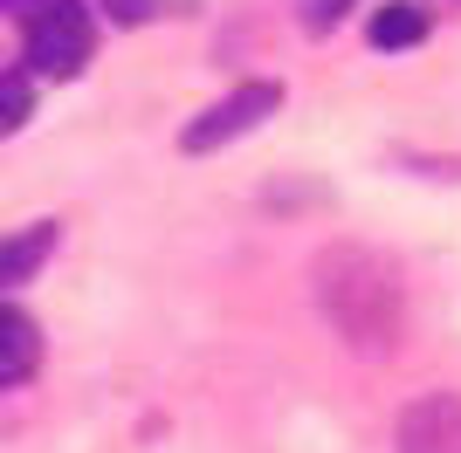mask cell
<instances>
[{
    "mask_svg": "<svg viewBox=\"0 0 461 453\" xmlns=\"http://www.w3.org/2000/svg\"><path fill=\"white\" fill-rule=\"evenodd\" d=\"M310 289H317V309L338 323V337L358 343V351H385L406 323V282L393 254L358 241H338L310 262Z\"/></svg>",
    "mask_w": 461,
    "mask_h": 453,
    "instance_id": "obj_1",
    "label": "cell"
},
{
    "mask_svg": "<svg viewBox=\"0 0 461 453\" xmlns=\"http://www.w3.org/2000/svg\"><path fill=\"white\" fill-rule=\"evenodd\" d=\"M21 35H28V62L41 76H77L90 62V14H83V0H28L21 7Z\"/></svg>",
    "mask_w": 461,
    "mask_h": 453,
    "instance_id": "obj_2",
    "label": "cell"
},
{
    "mask_svg": "<svg viewBox=\"0 0 461 453\" xmlns=\"http://www.w3.org/2000/svg\"><path fill=\"white\" fill-rule=\"evenodd\" d=\"M276 103H283L276 83H241L234 96H221L207 117H193L186 131H179V151H221V145H234V138L262 131V124L276 117Z\"/></svg>",
    "mask_w": 461,
    "mask_h": 453,
    "instance_id": "obj_3",
    "label": "cell"
},
{
    "mask_svg": "<svg viewBox=\"0 0 461 453\" xmlns=\"http://www.w3.org/2000/svg\"><path fill=\"white\" fill-rule=\"evenodd\" d=\"M400 453H461V392H427L400 413Z\"/></svg>",
    "mask_w": 461,
    "mask_h": 453,
    "instance_id": "obj_4",
    "label": "cell"
},
{
    "mask_svg": "<svg viewBox=\"0 0 461 453\" xmlns=\"http://www.w3.org/2000/svg\"><path fill=\"white\" fill-rule=\"evenodd\" d=\"M35 364H41V330L21 309H0V385H21Z\"/></svg>",
    "mask_w": 461,
    "mask_h": 453,
    "instance_id": "obj_5",
    "label": "cell"
},
{
    "mask_svg": "<svg viewBox=\"0 0 461 453\" xmlns=\"http://www.w3.org/2000/svg\"><path fill=\"white\" fill-rule=\"evenodd\" d=\"M49 247H56V226H21V234H7V241H0V289L28 282V275L49 262Z\"/></svg>",
    "mask_w": 461,
    "mask_h": 453,
    "instance_id": "obj_6",
    "label": "cell"
},
{
    "mask_svg": "<svg viewBox=\"0 0 461 453\" xmlns=\"http://www.w3.org/2000/svg\"><path fill=\"white\" fill-rule=\"evenodd\" d=\"M427 28H434V14L427 7H413V0H393V7H379L372 14V49H413V41H427Z\"/></svg>",
    "mask_w": 461,
    "mask_h": 453,
    "instance_id": "obj_7",
    "label": "cell"
},
{
    "mask_svg": "<svg viewBox=\"0 0 461 453\" xmlns=\"http://www.w3.org/2000/svg\"><path fill=\"white\" fill-rule=\"evenodd\" d=\"M28 117H35V90H28V76L0 69V138H14Z\"/></svg>",
    "mask_w": 461,
    "mask_h": 453,
    "instance_id": "obj_8",
    "label": "cell"
},
{
    "mask_svg": "<svg viewBox=\"0 0 461 453\" xmlns=\"http://www.w3.org/2000/svg\"><path fill=\"white\" fill-rule=\"evenodd\" d=\"M345 7H358V0H303V28H310V35H324V28L345 21Z\"/></svg>",
    "mask_w": 461,
    "mask_h": 453,
    "instance_id": "obj_9",
    "label": "cell"
},
{
    "mask_svg": "<svg viewBox=\"0 0 461 453\" xmlns=\"http://www.w3.org/2000/svg\"><path fill=\"white\" fill-rule=\"evenodd\" d=\"M104 7H111V14L124 21V28H138V21L152 14V0H104Z\"/></svg>",
    "mask_w": 461,
    "mask_h": 453,
    "instance_id": "obj_10",
    "label": "cell"
}]
</instances>
